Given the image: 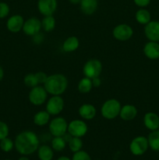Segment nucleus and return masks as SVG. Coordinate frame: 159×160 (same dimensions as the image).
<instances>
[{
  "label": "nucleus",
  "instance_id": "f257e3e1",
  "mask_svg": "<svg viewBox=\"0 0 159 160\" xmlns=\"http://www.w3.org/2000/svg\"><path fill=\"white\" fill-rule=\"evenodd\" d=\"M40 146V141L34 132L24 131L20 132L16 137L14 147L22 156H29L34 154Z\"/></svg>",
  "mask_w": 159,
  "mask_h": 160
},
{
  "label": "nucleus",
  "instance_id": "f03ea898",
  "mask_svg": "<svg viewBox=\"0 0 159 160\" xmlns=\"http://www.w3.org/2000/svg\"><path fill=\"white\" fill-rule=\"evenodd\" d=\"M68 87V80L61 73H55L48 76L44 84V88L48 94L51 95H61Z\"/></svg>",
  "mask_w": 159,
  "mask_h": 160
},
{
  "label": "nucleus",
  "instance_id": "7ed1b4c3",
  "mask_svg": "<svg viewBox=\"0 0 159 160\" xmlns=\"http://www.w3.org/2000/svg\"><path fill=\"white\" fill-rule=\"evenodd\" d=\"M121 104L115 98H110L102 104L101 108V116L106 120H114L119 116Z\"/></svg>",
  "mask_w": 159,
  "mask_h": 160
},
{
  "label": "nucleus",
  "instance_id": "20e7f679",
  "mask_svg": "<svg viewBox=\"0 0 159 160\" xmlns=\"http://www.w3.org/2000/svg\"><path fill=\"white\" fill-rule=\"evenodd\" d=\"M48 128L53 137H62L67 133L68 123L63 117H57L51 120Z\"/></svg>",
  "mask_w": 159,
  "mask_h": 160
},
{
  "label": "nucleus",
  "instance_id": "39448f33",
  "mask_svg": "<svg viewBox=\"0 0 159 160\" xmlns=\"http://www.w3.org/2000/svg\"><path fill=\"white\" fill-rule=\"evenodd\" d=\"M102 71V63L97 59H91L87 61L83 68L84 77L90 79L98 78Z\"/></svg>",
  "mask_w": 159,
  "mask_h": 160
},
{
  "label": "nucleus",
  "instance_id": "423d86ee",
  "mask_svg": "<svg viewBox=\"0 0 159 160\" xmlns=\"http://www.w3.org/2000/svg\"><path fill=\"white\" fill-rule=\"evenodd\" d=\"M149 148L147 138L144 136H137L131 141L129 144V151L133 156H140L144 154Z\"/></svg>",
  "mask_w": 159,
  "mask_h": 160
},
{
  "label": "nucleus",
  "instance_id": "0eeeda50",
  "mask_svg": "<svg viewBox=\"0 0 159 160\" xmlns=\"http://www.w3.org/2000/svg\"><path fill=\"white\" fill-rule=\"evenodd\" d=\"M48 98V92L42 86H36L30 91L28 98L31 104L34 106H41L45 102Z\"/></svg>",
  "mask_w": 159,
  "mask_h": 160
},
{
  "label": "nucleus",
  "instance_id": "6e6552de",
  "mask_svg": "<svg viewBox=\"0 0 159 160\" xmlns=\"http://www.w3.org/2000/svg\"><path fill=\"white\" fill-rule=\"evenodd\" d=\"M64 105L65 102L61 95H52L47 102L45 109L51 116H57L63 110Z\"/></svg>",
  "mask_w": 159,
  "mask_h": 160
},
{
  "label": "nucleus",
  "instance_id": "1a4fd4ad",
  "mask_svg": "<svg viewBox=\"0 0 159 160\" xmlns=\"http://www.w3.org/2000/svg\"><path fill=\"white\" fill-rule=\"evenodd\" d=\"M87 125L82 120H73L68 123L67 132L73 137L82 138L87 134Z\"/></svg>",
  "mask_w": 159,
  "mask_h": 160
},
{
  "label": "nucleus",
  "instance_id": "9d476101",
  "mask_svg": "<svg viewBox=\"0 0 159 160\" xmlns=\"http://www.w3.org/2000/svg\"><path fill=\"white\" fill-rule=\"evenodd\" d=\"M133 34V30L129 25L126 23H121L114 28L112 31V35L116 40L125 42L132 38Z\"/></svg>",
  "mask_w": 159,
  "mask_h": 160
},
{
  "label": "nucleus",
  "instance_id": "9b49d317",
  "mask_svg": "<svg viewBox=\"0 0 159 160\" xmlns=\"http://www.w3.org/2000/svg\"><path fill=\"white\" fill-rule=\"evenodd\" d=\"M41 28V21L36 17H31L24 21L22 31L26 35L34 37L39 34Z\"/></svg>",
  "mask_w": 159,
  "mask_h": 160
},
{
  "label": "nucleus",
  "instance_id": "f8f14e48",
  "mask_svg": "<svg viewBox=\"0 0 159 160\" xmlns=\"http://www.w3.org/2000/svg\"><path fill=\"white\" fill-rule=\"evenodd\" d=\"M58 6L57 0H38L37 1V9L41 15H53L56 11Z\"/></svg>",
  "mask_w": 159,
  "mask_h": 160
},
{
  "label": "nucleus",
  "instance_id": "ddd939ff",
  "mask_svg": "<svg viewBox=\"0 0 159 160\" xmlns=\"http://www.w3.org/2000/svg\"><path fill=\"white\" fill-rule=\"evenodd\" d=\"M144 34L151 42H159V21L151 20L144 27Z\"/></svg>",
  "mask_w": 159,
  "mask_h": 160
},
{
  "label": "nucleus",
  "instance_id": "4468645a",
  "mask_svg": "<svg viewBox=\"0 0 159 160\" xmlns=\"http://www.w3.org/2000/svg\"><path fill=\"white\" fill-rule=\"evenodd\" d=\"M24 20L23 17L20 14L12 15L8 19L6 22V28L8 31L12 33H18L23 29Z\"/></svg>",
  "mask_w": 159,
  "mask_h": 160
},
{
  "label": "nucleus",
  "instance_id": "2eb2a0df",
  "mask_svg": "<svg viewBox=\"0 0 159 160\" xmlns=\"http://www.w3.org/2000/svg\"><path fill=\"white\" fill-rule=\"evenodd\" d=\"M143 53L145 56L151 60L159 59V43L156 42H151L145 44L143 47Z\"/></svg>",
  "mask_w": 159,
  "mask_h": 160
},
{
  "label": "nucleus",
  "instance_id": "dca6fc26",
  "mask_svg": "<svg viewBox=\"0 0 159 160\" xmlns=\"http://www.w3.org/2000/svg\"><path fill=\"white\" fill-rule=\"evenodd\" d=\"M143 124L151 131H156L159 127V117L153 112H148L143 117Z\"/></svg>",
  "mask_w": 159,
  "mask_h": 160
},
{
  "label": "nucleus",
  "instance_id": "f3484780",
  "mask_svg": "<svg viewBox=\"0 0 159 160\" xmlns=\"http://www.w3.org/2000/svg\"><path fill=\"white\" fill-rule=\"evenodd\" d=\"M137 116V109L135 106L131 104H126L122 106L119 112V117L125 121H130L134 120Z\"/></svg>",
  "mask_w": 159,
  "mask_h": 160
},
{
  "label": "nucleus",
  "instance_id": "a211bd4d",
  "mask_svg": "<svg viewBox=\"0 0 159 160\" xmlns=\"http://www.w3.org/2000/svg\"><path fill=\"white\" fill-rule=\"evenodd\" d=\"M78 112H79V115L80 116L82 119L86 120H90L95 117L97 110L94 106H93L92 104L84 103L79 108Z\"/></svg>",
  "mask_w": 159,
  "mask_h": 160
},
{
  "label": "nucleus",
  "instance_id": "6ab92c4d",
  "mask_svg": "<svg viewBox=\"0 0 159 160\" xmlns=\"http://www.w3.org/2000/svg\"><path fill=\"white\" fill-rule=\"evenodd\" d=\"M80 6L83 13L92 15L98 9V0H81Z\"/></svg>",
  "mask_w": 159,
  "mask_h": 160
},
{
  "label": "nucleus",
  "instance_id": "aec40b11",
  "mask_svg": "<svg viewBox=\"0 0 159 160\" xmlns=\"http://www.w3.org/2000/svg\"><path fill=\"white\" fill-rule=\"evenodd\" d=\"M80 46V41L76 36H70L64 41L62 44V49L65 52H73L76 51Z\"/></svg>",
  "mask_w": 159,
  "mask_h": 160
},
{
  "label": "nucleus",
  "instance_id": "412c9836",
  "mask_svg": "<svg viewBox=\"0 0 159 160\" xmlns=\"http://www.w3.org/2000/svg\"><path fill=\"white\" fill-rule=\"evenodd\" d=\"M37 152V157L40 160H52L54 157V150L48 145H41L38 147Z\"/></svg>",
  "mask_w": 159,
  "mask_h": 160
},
{
  "label": "nucleus",
  "instance_id": "4be33fe9",
  "mask_svg": "<svg viewBox=\"0 0 159 160\" xmlns=\"http://www.w3.org/2000/svg\"><path fill=\"white\" fill-rule=\"evenodd\" d=\"M50 114L45 111H39L34 116V123L37 126L43 127L48 123L50 120Z\"/></svg>",
  "mask_w": 159,
  "mask_h": 160
},
{
  "label": "nucleus",
  "instance_id": "5701e85b",
  "mask_svg": "<svg viewBox=\"0 0 159 160\" xmlns=\"http://www.w3.org/2000/svg\"><path fill=\"white\" fill-rule=\"evenodd\" d=\"M135 18L140 24L146 25L151 20V15L147 9L144 8H140L136 12Z\"/></svg>",
  "mask_w": 159,
  "mask_h": 160
},
{
  "label": "nucleus",
  "instance_id": "b1692460",
  "mask_svg": "<svg viewBox=\"0 0 159 160\" xmlns=\"http://www.w3.org/2000/svg\"><path fill=\"white\" fill-rule=\"evenodd\" d=\"M148 145L151 150L154 152H159V131H152L147 137Z\"/></svg>",
  "mask_w": 159,
  "mask_h": 160
},
{
  "label": "nucleus",
  "instance_id": "393cba45",
  "mask_svg": "<svg viewBox=\"0 0 159 160\" xmlns=\"http://www.w3.org/2000/svg\"><path fill=\"white\" fill-rule=\"evenodd\" d=\"M92 88H93V84H92L91 79H90V78L84 77L78 83L77 89L80 93H89L92 90Z\"/></svg>",
  "mask_w": 159,
  "mask_h": 160
},
{
  "label": "nucleus",
  "instance_id": "a878e982",
  "mask_svg": "<svg viewBox=\"0 0 159 160\" xmlns=\"http://www.w3.org/2000/svg\"><path fill=\"white\" fill-rule=\"evenodd\" d=\"M41 21L42 29L46 32H51L55 28V19L53 15L45 16Z\"/></svg>",
  "mask_w": 159,
  "mask_h": 160
},
{
  "label": "nucleus",
  "instance_id": "bb28decb",
  "mask_svg": "<svg viewBox=\"0 0 159 160\" xmlns=\"http://www.w3.org/2000/svg\"><path fill=\"white\" fill-rule=\"evenodd\" d=\"M66 146V142L63 137H54L51 140V148L55 152H62Z\"/></svg>",
  "mask_w": 159,
  "mask_h": 160
},
{
  "label": "nucleus",
  "instance_id": "cd10ccee",
  "mask_svg": "<svg viewBox=\"0 0 159 160\" xmlns=\"http://www.w3.org/2000/svg\"><path fill=\"white\" fill-rule=\"evenodd\" d=\"M68 145L72 152L74 153L78 151H80L83 148V142L81 140V138L72 137L70 142H68Z\"/></svg>",
  "mask_w": 159,
  "mask_h": 160
},
{
  "label": "nucleus",
  "instance_id": "c85d7f7f",
  "mask_svg": "<svg viewBox=\"0 0 159 160\" xmlns=\"http://www.w3.org/2000/svg\"><path fill=\"white\" fill-rule=\"evenodd\" d=\"M14 148V142H12V139L6 137L0 141V148L2 151L4 152H9L12 151Z\"/></svg>",
  "mask_w": 159,
  "mask_h": 160
},
{
  "label": "nucleus",
  "instance_id": "c756f323",
  "mask_svg": "<svg viewBox=\"0 0 159 160\" xmlns=\"http://www.w3.org/2000/svg\"><path fill=\"white\" fill-rule=\"evenodd\" d=\"M23 83H24L26 87L31 88L39 85V83L37 81V78H36L35 73H28V74H26L23 78Z\"/></svg>",
  "mask_w": 159,
  "mask_h": 160
},
{
  "label": "nucleus",
  "instance_id": "7c9ffc66",
  "mask_svg": "<svg viewBox=\"0 0 159 160\" xmlns=\"http://www.w3.org/2000/svg\"><path fill=\"white\" fill-rule=\"evenodd\" d=\"M72 160H91L90 156L85 151H78L76 152H74L72 157Z\"/></svg>",
  "mask_w": 159,
  "mask_h": 160
},
{
  "label": "nucleus",
  "instance_id": "2f4dec72",
  "mask_svg": "<svg viewBox=\"0 0 159 160\" xmlns=\"http://www.w3.org/2000/svg\"><path fill=\"white\" fill-rule=\"evenodd\" d=\"M9 6L4 2H0V19H4L9 13Z\"/></svg>",
  "mask_w": 159,
  "mask_h": 160
},
{
  "label": "nucleus",
  "instance_id": "473e14b6",
  "mask_svg": "<svg viewBox=\"0 0 159 160\" xmlns=\"http://www.w3.org/2000/svg\"><path fill=\"white\" fill-rule=\"evenodd\" d=\"M9 133V129L8 125L5 122L0 121V141L5 138L8 137Z\"/></svg>",
  "mask_w": 159,
  "mask_h": 160
},
{
  "label": "nucleus",
  "instance_id": "72a5a7b5",
  "mask_svg": "<svg viewBox=\"0 0 159 160\" xmlns=\"http://www.w3.org/2000/svg\"><path fill=\"white\" fill-rule=\"evenodd\" d=\"M35 76H36V78H37L39 84H45V82L46 81V80H47V78H48V76H47L46 73H44V72H41V71L35 73Z\"/></svg>",
  "mask_w": 159,
  "mask_h": 160
},
{
  "label": "nucleus",
  "instance_id": "f704fd0d",
  "mask_svg": "<svg viewBox=\"0 0 159 160\" xmlns=\"http://www.w3.org/2000/svg\"><path fill=\"white\" fill-rule=\"evenodd\" d=\"M136 6L140 8H145L151 3V0H133Z\"/></svg>",
  "mask_w": 159,
  "mask_h": 160
},
{
  "label": "nucleus",
  "instance_id": "c9c22d12",
  "mask_svg": "<svg viewBox=\"0 0 159 160\" xmlns=\"http://www.w3.org/2000/svg\"><path fill=\"white\" fill-rule=\"evenodd\" d=\"M91 81H92V84H93V87L98 88L101 86V79L99 78V77H98V78H93V79H91Z\"/></svg>",
  "mask_w": 159,
  "mask_h": 160
},
{
  "label": "nucleus",
  "instance_id": "e433bc0d",
  "mask_svg": "<svg viewBox=\"0 0 159 160\" xmlns=\"http://www.w3.org/2000/svg\"><path fill=\"white\" fill-rule=\"evenodd\" d=\"M4 78V70H3L2 67L0 66V81L3 79Z\"/></svg>",
  "mask_w": 159,
  "mask_h": 160
},
{
  "label": "nucleus",
  "instance_id": "4c0bfd02",
  "mask_svg": "<svg viewBox=\"0 0 159 160\" xmlns=\"http://www.w3.org/2000/svg\"><path fill=\"white\" fill-rule=\"evenodd\" d=\"M80 1L81 0H69V2H70L71 4H73V5H78L80 3Z\"/></svg>",
  "mask_w": 159,
  "mask_h": 160
},
{
  "label": "nucleus",
  "instance_id": "58836bf2",
  "mask_svg": "<svg viewBox=\"0 0 159 160\" xmlns=\"http://www.w3.org/2000/svg\"><path fill=\"white\" fill-rule=\"evenodd\" d=\"M56 160H72V159H70L69 157H67V156H60V157L58 158Z\"/></svg>",
  "mask_w": 159,
  "mask_h": 160
},
{
  "label": "nucleus",
  "instance_id": "ea45409f",
  "mask_svg": "<svg viewBox=\"0 0 159 160\" xmlns=\"http://www.w3.org/2000/svg\"><path fill=\"white\" fill-rule=\"evenodd\" d=\"M17 160H30V159L27 157V156H22L21 157L19 158Z\"/></svg>",
  "mask_w": 159,
  "mask_h": 160
},
{
  "label": "nucleus",
  "instance_id": "a19ab883",
  "mask_svg": "<svg viewBox=\"0 0 159 160\" xmlns=\"http://www.w3.org/2000/svg\"><path fill=\"white\" fill-rule=\"evenodd\" d=\"M4 160H11V159H4Z\"/></svg>",
  "mask_w": 159,
  "mask_h": 160
},
{
  "label": "nucleus",
  "instance_id": "79ce46f5",
  "mask_svg": "<svg viewBox=\"0 0 159 160\" xmlns=\"http://www.w3.org/2000/svg\"><path fill=\"white\" fill-rule=\"evenodd\" d=\"M157 130H158V131H159V127H158V129H157Z\"/></svg>",
  "mask_w": 159,
  "mask_h": 160
}]
</instances>
